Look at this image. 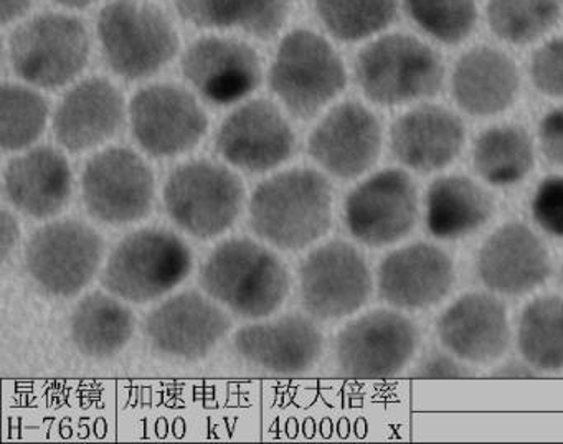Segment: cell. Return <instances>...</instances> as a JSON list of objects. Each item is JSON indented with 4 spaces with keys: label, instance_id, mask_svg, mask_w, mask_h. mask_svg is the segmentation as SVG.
Masks as SVG:
<instances>
[{
    "label": "cell",
    "instance_id": "obj_1",
    "mask_svg": "<svg viewBox=\"0 0 563 444\" xmlns=\"http://www.w3.org/2000/svg\"><path fill=\"white\" fill-rule=\"evenodd\" d=\"M334 193L316 169L283 170L256 186L249 203V223L263 242L282 252H299L328 235Z\"/></svg>",
    "mask_w": 563,
    "mask_h": 444
},
{
    "label": "cell",
    "instance_id": "obj_2",
    "mask_svg": "<svg viewBox=\"0 0 563 444\" xmlns=\"http://www.w3.org/2000/svg\"><path fill=\"white\" fill-rule=\"evenodd\" d=\"M200 285L207 296L233 314L258 321L285 304L291 279L285 263L262 243L229 238L207 256Z\"/></svg>",
    "mask_w": 563,
    "mask_h": 444
},
{
    "label": "cell",
    "instance_id": "obj_3",
    "mask_svg": "<svg viewBox=\"0 0 563 444\" xmlns=\"http://www.w3.org/2000/svg\"><path fill=\"white\" fill-rule=\"evenodd\" d=\"M192 266V252L179 235L170 230L141 229L114 246L101 285L123 301L146 304L183 285Z\"/></svg>",
    "mask_w": 563,
    "mask_h": 444
},
{
    "label": "cell",
    "instance_id": "obj_4",
    "mask_svg": "<svg viewBox=\"0 0 563 444\" xmlns=\"http://www.w3.org/2000/svg\"><path fill=\"white\" fill-rule=\"evenodd\" d=\"M164 209L174 225L197 240H213L235 225L245 186L233 170L212 160L180 164L167 177Z\"/></svg>",
    "mask_w": 563,
    "mask_h": 444
},
{
    "label": "cell",
    "instance_id": "obj_5",
    "mask_svg": "<svg viewBox=\"0 0 563 444\" xmlns=\"http://www.w3.org/2000/svg\"><path fill=\"white\" fill-rule=\"evenodd\" d=\"M97 29L104 62L124 80L154 77L179 52V37L166 14L137 0L104 5Z\"/></svg>",
    "mask_w": 563,
    "mask_h": 444
},
{
    "label": "cell",
    "instance_id": "obj_6",
    "mask_svg": "<svg viewBox=\"0 0 563 444\" xmlns=\"http://www.w3.org/2000/svg\"><path fill=\"white\" fill-rule=\"evenodd\" d=\"M268 81L292 116L311 120L345 90L347 74L324 37L295 31L279 44Z\"/></svg>",
    "mask_w": 563,
    "mask_h": 444
},
{
    "label": "cell",
    "instance_id": "obj_7",
    "mask_svg": "<svg viewBox=\"0 0 563 444\" xmlns=\"http://www.w3.org/2000/svg\"><path fill=\"white\" fill-rule=\"evenodd\" d=\"M362 93L380 107H397L440 91L444 67L433 48L410 35L391 34L362 48L355 62Z\"/></svg>",
    "mask_w": 563,
    "mask_h": 444
},
{
    "label": "cell",
    "instance_id": "obj_8",
    "mask_svg": "<svg viewBox=\"0 0 563 444\" xmlns=\"http://www.w3.org/2000/svg\"><path fill=\"white\" fill-rule=\"evenodd\" d=\"M12 68L25 84L57 90L77 80L90 58V37L78 19L44 14L15 29L9 41Z\"/></svg>",
    "mask_w": 563,
    "mask_h": 444
},
{
    "label": "cell",
    "instance_id": "obj_9",
    "mask_svg": "<svg viewBox=\"0 0 563 444\" xmlns=\"http://www.w3.org/2000/svg\"><path fill=\"white\" fill-rule=\"evenodd\" d=\"M104 242L80 220H55L35 230L25 246L31 278L55 298L80 295L100 271Z\"/></svg>",
    "mask_w": 563,
    "mask_h": 444
},
{
    "label": "cell",
    "instance_id": "obj_10",
    "mask_svg": "<svg viewBox=\"0 0 563 444\" xmlns=\"http://www.w3.org/2000/svg\"><path fill=\"white\" fill-rule=\"evenodd\" d=\"M85 209L104 225H131L147 219L156 199L150 164L128 147H108L88 159L81 174Z\"/></svg>",
    "mask_w": 563,
    "mask_h": 444
},
{
    "label": "cell",
    "instance_id": "obj_11",
    "mask_svg": "<svg viewBox=\"0 0 563 444\" xmlns=\"http://www.w3.org/2000/svg\"><path fill=\"white\" fill-rule=\"evenodd\" d=\"M299 298L316 321H338L361 311L372 295L364 255L342 240L322 243L298 268Z\"/></svg>",
    "mask_w": 563,
    "mask_h": 444
},
{
    "label": "cell",
    "instance_id": "obj_12",
    "mask_svg": "<svg viewBox=\"0 0 563 444\" xmlns=\"http://www.w3.org/2000/svg\"><path fill=\"white\" fill-rule=\"evenodd\" d=\"M128 116L137 146L156 159L190 153L209 131V118L199 101L177 85L141 88Z\"/></svg>",
    "mask_w": 563,
    "mask_h": 444
},
{
    "label": "cell",
    "instance_id": "obj_13",
    "mask_svg": "<svg viewBox=\"0 0 563 444\" xmlns=\"http://www.w3.org/2000/svg\"><path fill=\"white\" fill-rule=\"evenodd\" d=\"M418 329L390 309H377L345 324L335 338V364L352 378H387L400 374L417 351Z\"/></svg>",
    "mask_w": 563,
    "mask_h": 444
},
{
    "label": "cell",
    "instance_id": "obj_14",
    "mask_svg": "<svg viewBox=\"0 0 563 444\" xmlns=\"http://www.w3.org/2000/svg\"><path fill=\"white\" fill-rule=\"evenodd\" d=\"M344 220L355 242L371 248L394 245L417 225L418 193L401 169H384L349 192Z\"/></svg>",
    "mask_w": 563,
    "mask_h": 444
},
{
    "label": "cell",
    "instance_id": "obj_15",
    "mask_svg": "<svg viewBox=\"0 0 563 444\" xmlns=\"http://www.w3.org/2000/svg\"><path fill=\"white\" fill-rule=\"evenodd\" d=\"M232 331V319L210 296L184 291L147 314L144 332L161 357L197 362L209 357Z\"/></svg>",
    "mask_w": 563,
    "mask_h": 444
},
{
    "label": "cell",
    "instance_id": "obj_16",
    "mask_svg": "<svg viewBox=\"0 0 563 444\" xmlns=\"http://www.w3.org/2000/svg\"><path fill=\"white\" fill-rule=\"evenodd\" d=\"M216 149L236 169L265 174L291 159L296 136L276 104L252 100L233 110L220 124Z\"/></svg>",
    "mask_w": 563,
    "mask_h": 444
},
{
    "label": "cell",
    "instance_id": "obj_17",
    "mask_svg": "<svg viewBox=\"0 0 563 444\" xmlns=\"http://www.w3.org/2000/svg\"><path fill=\"white\" fill-rule=\"evenodd\" d=\"M380 153V121L355 101L332 108L309 134V156L338 179L364 176L375 166Z\"/></svg>",
    "mask_w": 563,
    "mask_h": 444
},
{
    "label": "cell",
    "instance_id": "obj_18",
    "mask_svg": "<svg viewBox=\"0 0 563 444\" xmlns=\"http://www.w3.org/2000/svg\"><path fill=\"white\" fill-rule=\"evenodd\" d=\"M236 355L250 367L279 375L306 374L321 360L324 337L312 319L286 314L236 331Z\"/></svg>",
    "mask_w": 563,
    "mask_h": 444
},
{
    "label": "cell",
    "instance_id": "obj_19",
    "mask_svg": "<svg viewBox=\"0 0 563 444\" xmlns=\"http://www.w3.org/2000/svg\"><path fill=\"white\" fill-rule=\"evenodd\" d=\"M180 67L200 97L217 107L240 103L262 84L258 55L250 45L233 38L206 37L194 42Z\"/></svg>",
    "mask_w": 563,
    "mask_h": 444
},
{
    "label": "cell",
    "instance_id": "obj_20",
    "mask_svg": "<svg viewBox=\"0 0 563 444\" xmlns=\"http://www.w3.org/2000/svg\"><path fill=\"white\" fill-rule=\"evenodd\" d=\"M126 120L123 95L104 78L75 85L54 114V136L67 153L81 154L113 140Z\"/></svg>",
    "mask_w": 563,
    "mask_h": 444
},
{
    "label": "cell",
    "instance_id": "obj_21",
    "mask_svg": "<svg viewBox=\"0 0 563 444\" xmlns=\"http://www.w3.org/2000/svg\"><path fill=\"white\" fill-rule=\"evenodd\" d=\"M438 337L454 357L489 365L506 354L510 342L509 318L499 299L484 292L457 298L437 322Z\"/></svg>",
    "mask_w": 563,
    "mask_h": 444
},
{
    "label": "cell",
    "instance_id": "obj_22",
    "mask_svg": "<svg viewBox=\"0 0 563 444\" xmlns=\"http://www.w3.org/2000/svg\"><path fill=\"white\" fill-rule=\"evenodd\" d=\"M454 281L450 256L430 243H413L382 259L377 273L378 295L387 304L420 311L438 304Z\"/></svg>",
    "mask_w": 563,
    "mask_h": 444
},
{
    "label": "cell",
    "instance_id": "obj_23",
    "mask_svg": "<svg viewBox=\"0 0 563 444\" xmlns=\"http://www.w3.org/2000/svg\"><path fill=\"white\" fill-rule=\"evenodd\" d=\"M477 275L490 291L520 296L542 286L552 271L549 252L522 223H506L481 246Z\"/></svg>",
    "mask_w": 563,
    "mask_h": 444
},
{
    "label": "cell",
    "instance_id": "obj_24",
    "mask_svg": "<svg viewBox=\"0 0 563 444\" xmlns=\"http://www.w3.org/2000/svg\"><path fill=\"white\" fill-rule=\"evenodd\" d=\"M4 196L18 212L31 219H55L74 196L70 163L54 147H32L5 166Z\"/></svg>",
    "mask_w": 563,
    "mask_h": 444
},
{
    "label": "cell",
    "instance_id": "obj_25",
    "mask_svg": "<svg viewBox=\"0 0 563 444\" xmlns=\"http://www.w3.org/2000/svg\"><path fill=\"white\" fill-rule=\"evenodd\" d=\"M464 124L437 104L415 108L391 126L390 147L398 163L417 173H437L453 164L464 147Z\"/></svg>",
    "mask_w": 563,
    "mask_h": 444
},
{
    "label": "cell",
    "instance_id": "obj_26",
    "mask_svg": "<svg viewBox=\"0 0 563 444\" xmlns=\"http://www.w3.org/2000/svg\"><path fill=\"white\" fill-rule=\"evenodd\" d=\"M519 91V71L504 52L476 47L457 60L451 93L471 116H496L506 111Z\"/></svg>",
    "mask_w": 563,
    "mask_h": 444
},
{
    "label": "cell",
    "instance_id": "obj_27",
    "mask_svg": "<svg viewBox=\"0 0 563 444\" xmlns=\"http://www.w3.org/2000/svg\"><path fill=\"white\" fill-rule=\"evenodd\" d=\"M427 229L434 238L457 240L483 229L494 213L489 192L470 177L434 180L427 192Z\"/></svg>",
    "mask_w": 563,
    "mask_h": 444
},
{
    "label": "cell",
    "instance_id": "obj_28",
    "mask_svg": "<svg viewBox=\"0 0 563 444\" xmlns=\"http://www.w3.org/2000/svg\"><path fill=\"white\" fill-rule=\"evenodd\" d=\"M121 301L111 292H91L75 306L70 337L85 357L95 360L117 357L130 344L136 331V318Z\"/></svg>",
    "mask_w": 563,
    "mask_h": 444
},
{
    "label": "cell",
    "instance_id": "obj_29",
    "mask_svg": "<svg viewBox=\"0 0 563 444\" xmlns=\"http://www.w3.org/2000/svg\"><path fill=\"white\" fill-rule=\"evenodd\" d=\"M176 8L196 27L240 29L268 41L285 25L291 0H176Z\"/></svg>",
    "mask_w": 563,
    "mask_h": 444
},
{
    "label": "cell",
    "instance_id": "obj_30",
    "mask_svg": "<svg viewBox=\"0 0 563 444\" xmlns=\"http://www.w3.org/2000/svg\"><path fill=\"white\" fill-rule=\"evenodd\" d=\"M473 160L477 174L490 186H512L532 170V140L519 126L489 127L474 143Z\"/></svg>",
    "mask_w": 563,
    "mask_h": 444
},
{
    "label": "cell",
    "instance_id": "obj_31",
    "mask_svg": "<svg viewBox=\"0 0 563 444\" xmlns=\"http://www.w3.org/2000/svg\"><path fill=\"white\" fill-rule=\"evenodd\" d=\"M517 347L527 364L540 371L563 370V299H533L520 315Z\"/></svg>",
    "mask_w": 563,
    "mask_h": 444
},
{
    "label": "cell",
    "instance_id": "obj_32",
    "mask_svg": "<svg viewBox=\"0 0 563 444\" xmlns=\"http://www.w3.org/2000/svg\"><path fill=\"white\" fill-rule=\"evenodd\" d=\"M48 104L32 88L4 85L0 97V144L4 153L31 149L47 130Z\"/></svg>",
    "mask_w": 563,
    "mask_h": 444
},
{
    "label": "cell",
    "instance_id": "obj_33",
    "mask_svg": "<svg viewBox=\"0 0 563 444\" xmlns=\"http://www.w3.org/2000/svg\"><path fill=\"white\" fill-rule=\"evenodd\" d=\"M314 5L329 34L342 42L372 37L397 15V0H314Z\"/></svg>",
    "mask_w": 563,
    "mask_h": 444
},
{
    "label": "cell",
    "instance_id": "obj_34",
    "mask_svg": "<svg viewBox=\"0 0 563 444\" xmlns=\"http://www.w3.org/2000/svg\"><path fill=\"white\" fill-rule=\"evenodd\" d=\"M562 0H487V22L500 41L526 45L556 24Z\"/></svg>",
    "mask_w": 563,
    "mask_h": 444
},
{
    "label": "cell",
    "instance_id": "obj_35",
    "mask_svg": "<svg viewBox=\"0 0 563 444\" xmlns=\"http://www.w3.org/2000/svg\"><path fill=\"white\" fill-rule=\"evenodd\" d=\"M411 21L441 44L466 41L476 27V0H405Z\"/></svg>",
    "mask_w": 563,
    "mask_h": 444
},
{
    "label": "cell",
    "instance_id": "obj_36",
    "mask_svg": "<svg viewBox=\"0 0 563 444\" xmlns=\"http://www.w3.org/2000/svg\"><path fill=\"white\" fill-rule=\"evenodd\" d=\"M530 78L540 93L563 98V38H553L530 60Z\"/></svg>",
    "mask_w": 563,
    "mask_h": 444
},
{
    "label": "cell",
    "instance_id": "obj_37",
    "mask_svg": "<svg viewBox=\"0 0 563 444\" xmlns=\"http://www.w3.org/2000/svg\"><path fill=\"white\" fill-rule=\"evenodd\" d=\"M530 210L543 232L563 238V176L549 177L540 184Z\"/></svg>",
    "mask_w": 563,
    "mask_h": 444
},
{
    "label": "cell",
    "instance_id": "obj_38",
    "mask_svg": "<svg viewBox=\"0 0 563 444\" xmlns=\"http://www.w3.org/2000/svg\"><path fill=\"white\" fill-rule=\"evenodd\" d=\"M540 151L552 166L563 167V107L550 111L540 121Z\"/></svg>",
    "mask_w": 563,
    "mask_h": 444
},
{
    "label": "cell",
    "instance_id": "obj_39",
    "mask_svg": "<svg viewBox=\"0 0 563 444\" xmlns=\"http://www.w3.org/2000/svg\"><path fill=\"white\" fill-rule=\"evenodd\" d=\"M411 375L417 378H467L473 377L474 371L448 355L434 354L424 358Z\"/></svg>",
    "mask_w": 563,
    "mask_h": 444
},
{
    "label": "cell",
    "instance_id": "obj_40",
    "mask_svg": "<svg viewBox=\"0 0 563 444\" xmlns=\"http://www.w3.org/2000/svg\"><path fill=\"white\" fill-rule=\"evenodd\" d=\"M21 240V225L15 219L14 213L9 210H2V232H0V253H2V262H8L11 253L14 252Z\"/></svg>",
    "mask_w": 563,
    "mask_h": 444
},
{
    "label": "cell",
    "instance_id": "obj_41",
    "mask_svg": "<svg viewBox=\"0 0 563 444\" xmlns=\"http://www.w3.org/2000/svg\"><path fill=\"white\" fill-rule=\"evenodd\" d=\"M536 368L532 365L523 362H506V364L499 365V367L494 368L490 371V377L493 378H536L537 377Z\"/></svg>",
    "mask_w": 563,
    "mask_h": 444
},
{
    "label": "cell",
    "instance_id": "obj_42",
    "mask_svg": "<svg viewBox=\"0 0 563 444\" xmlns=\"http://www.w3.org/2000/svg\"><path fill=\"white\" fill-rule=\"evenodd\" d=\"M31 0H2V24L18 21L27 12Z\"/></svg>",
    "mask_w": 563,
    "mask_h": 444
},
{
    "label": "cell",
    "instance_id": "obj_43",
    "mask_svg": "<svg viewBox=\"0 0 563 444\" xmlns=\"http://www.w3.org/2000/svg\"><path fill=\"white\" fill-rule=\"evenodd\" d=\"M54 2L68 9H87L91 4H97L100 0H54Z\"/></svg>",
    "mask_w": 563,
    "mask_h": 444
},
{
    "label": "cell",
    "instance_id": "obj_44",
    "mask_svg": "<svg viewBox=\"0 0 563 444\" xmlns=\"http://www.w3.org/2000/svg\"><path fill=\"white\" fill-rule=\"evenodd\" d=\"M562 273H563V269H562Z\"/></svg>",
    "mask_w": 563,
    "mask_h": 444
}]
</instances>
